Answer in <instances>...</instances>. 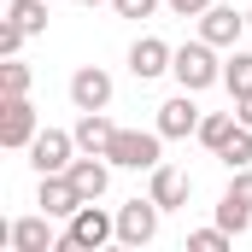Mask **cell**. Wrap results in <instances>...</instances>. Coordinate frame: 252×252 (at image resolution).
<instances>
[{
    "label": "cell",
    "instance_id": "8992f818",
    "mask_svg": "<svg viewBox=\"0 0 252 252\" xmlns=\"http://www.w3.org/2000/svg\"><path fill=\"white\" fill-rule=\"evenodd\" d=\"M158 235V199L147 193V199H129L124 211H118V241L124 247H147Z\"/></svg>",
    "mask_w": 252,
    "mask_h": 252
},
{
    "label": "cell",
    "instance_id": "7c38bea8",
    "mask_svg": "<svg viewBox=\"0 0 252 252\" xmlns=\"http://www.w3.org/2000/svg\"><path fill=\"white\" fill-rule=\"evenodd\" d=\"M158 135H164V141L199 135V106H193V94H188V88H182L176 100H164V106H158Z\"/></svg>",
    "mask_w": 252,
    "mask_h": 252
},
{
    "label": "cell",
    "instance_id": "6da1fadb",
    "mask_svg": "<svg viewBox=\"0 0 252 252\" xmlns=\"http://www.w3.org/2000/svg\"><path fill=\"white\" fill-rule=\"evenodd\" d=\"M170 76H176L188 94H199V88L223 82V59H217V47L199 35V41H182V47H176V59H170Z\"/></svg>",
    "mask_w": 252,
    "mask_h": 252
},
{
    "label": "cell",
    "instance_id": "ba28073f",
    "mask_svg": "<svg viewBox=\"0 0 252 252\" xmlns=\"http://www.w3.org/2000/svg\"><path fill=\"white\" fill-rule=\"evenodd\" d=\"M241 30H247V12H235V6H217V0H211V6L199 12V35H205L211 47H235Z\"/></svg>",
    "mask_w": 252,
    "mask_h": 252
},
{
    "label": "cell",
    "instance_id": "5bb4252c",
    "mask_svg": "<svg viewBox=\"0 0 252 252\" xmlns=\"http://www.w3.org/2000/svg\"><path fill=\"white\" fill-rule=\"evenodd\" d=\"M153 199H158V211H176V205H188V193H193V182L182 176V170H170V164H158L153 170Z\"/></svg>",
    "mask_w": 252,
    "mask_h": 252
},
{
    "label": "cell",
    "instance_id": "484cf974",
    "mask_svg": "<svg viewBox=\"0 0 252 252\" xmlns=\"http://www.w3.org/2000/svg\"><path fill=\"white\" fill-rule=\"evenodd\" d=\"M164 6H170V12H176V18H199V12H205V6H211V0H164Z\"/></svg>",
    "mask_w": 252,
    "mask_h": 252
},
{
    "label": "cell",
    "instance_id": "5b68a950",
    "mask_svg": "<svg viewBox=\"0 0 252 252\" xmlns=\"http://www.w3.org/2000/svg\"><path fill=\"white\" fill-rule=\"evenodd\" d=\"M70 153H76V135H64V129H41V135L30 141V164H35L41 176L70 170Z\"/></svg>",
    "mask_w": 252,
    "mask_h": 252
},
{
    "label": "cell",
    "instance_id": "30bf717a",
    "mask_svg": "<svg viewBox=\"0 0 252 252\" xmlns=\"http://www.w3.org/2000/svg\"><path fill=\"white\" fill-rule=\"evenodd\" d=\"M82 199H100V193L112 188V158L106 153H82V158H70V170H64Z\"/></svg>",
    "mask_w": 252,
    "mask_h": 252
},
{
    "label": "cell",
    "instance_id": "4316f807",
    "mask_svg": "<svg viewBox=\"0 0 252 252\" xmlns=\"http://www.w3.org/2000/svg\"><path fill=\"white\" fill-rule=\"evenodd\" d=\"M235 118H241V124L252 129V94H241V100H235Z\"/></svg>",
    "mask_w": 252,
    "mask_h": 252
},
{
    "label": "cell",
    "instance_id": "603a6c76",
    "mask_svg": "<svg viewBox=\"0 0 252 252\" xmlns=\"http://www.w3.org/2000/svg\"><path fill=\"white\" fill-rule=\"evenodd\" d=\"M188 247L193 252H223V247H229V229H223V223H217V229H193Z\"/></svg>",
    "mask_w": 252,
    "mask_h": 252
},
{
    "label": "cell",
    "instance_id": "7a4b0ae2",
    "mask_svg": "<svg viewBox=\"0 0 252 252\" xmlns=\"http://www.w3.org/2000/svg\"><path fill=\"white\" fill-rule=\"evenodd\" d=\"M106 241H118V217L112 211H100L94 199L70 217V229L59 235V252H100Z\"/></svg>",
    "mask_w": 252,
    "mask_h": 252
},
{
    "label": "cell",
    "instance_id": "277c9868",
    "mask_svg": "<svg viewBox=\"0 0 252 252\" xmlns=\"http://www.w3.org/2000/svg\"><path fill=\"white\" fill-rule=\"evenodd\" d=\"M41 129H35V106H30V94H6V106H0V147H30Z\"/></svg>",
    "mask_w": 252,
    "mask_h": 252
},
{
    "label": "cell",
    "instance_id": "9a60e30c",
    "mask_svg": "<svg viewBox=\"0 0 252 252\" xmlns=\"http://www.w3.org/2000/svg\"><path fill=\"white\" fill-rule=\"evenodd\" d=\"M70 135H76V147H82V153H106L118 129H112V118H106V112H82Z\"/></svg>",
    "mask_w": 252,
    "mask_h": 252
},
{
    "label": "cell",
    "instance_id": "d4e9b609",
    "mask_svg": "<svg viewBox=\"0 0 252 252\" xmlns=\"http://www.w3.org/2000/svg\"><path fill=\"white\" fill-rule=\"evenodd\" d=\"M112 12H118V18H153L158 0H112Z\"/></svg>",
    "mask_w": 252,
    "mask_h": 252
},
{
    "label": "cell",
    "instance_id": "3957f363",
    "mask_svg": "<svg viewBox=\"0 0 252 252\" xmlns=\"http://www.w3.org/2000/svg\"><path fill=\"white\" fill-rule=\"evenodd\" d=\"M158 129H118L112 135V147H106V158L118 164V170H158L164 158H158Z\"/></svg>",
    "mask_w": 252,
    "mask_h": 252
},
{
    "label": "cell",
    "instance_id": "52a82bcc",
    "mask_svg": "<svg viewBox=\"0 0 252 252\" xmlns=\"http://www.w3.org/2000/svg\"><path fill=\"white\" fill-rule=\"evenodd\" d=\"M70 106H76V112H106V106H112V70L82 64V70L70 76Z\"/></svg>",
    "mask_w": 252,
    "mask_h": 252
},
{
    "label": "cell",
    "instance_id": "8fae6325",
    "mask_svg": "<svg viewBox=\"0 0 252 252\" xmlns=\"http://www.w3.org/2000/svg\"><path fill=\"white\" fill-rule=\"evenodd\" d=\"M176 59V47L170 41H158V35H141L135 47H129V70H135V82H153V76H164Z\"/></svg>",
    "mask_w": 252,
    "mask_h": 252
},
{
    "label": "cell",
    "instance_id": "4fadbf2b",
    "mask_svg": "<svg viewBox=\"0 0 252 252\" xmlns=\"http://www.w3.org/2000/svg\"><path fill=\"white\" fill-rule=\"evenodd\" d=\"M6 241H12L18 252H53V247H59V235H53V217H47V211L18 217V223L6 229Z\"/></svg>",
    "mask_w": 252,
    "mask_h": 252
},
{
    "label": "cell",
    "instance_id": "f1b7e54d",
    "mask_svg": "<svg viewBox=\"0 0 252 252\" xmlns=\"http://www.w3.org/2000/svg\"><path fill=\"white\" fill-rule=\"evenodd\" d=\"M247 30H252V12H247Z\"/></svg>",
    "mask_w": 252,
    "mask_h": 252
},
{
    "label": "cell",
    "instance_id": "d6986e66",
    "mask_svg": "<svg viewBox=\"0 0 252 252\" xmlns=\"http://www.w3.org/2000/svg\"><path fill=\"white\" fill-rule=\"evenodd\" d=\"M6 18H18L30 35H41V30H47V0H12V6H6Z\"/></svg>",
    "mask_w": 252,
    "mask_h": 252
},
{
    "label": "cell",
    "instance_id": "7402d4cb",
    "mask_svg": "<svg viewBox=\"0 0 252 252\" xmlns=\"http://www.w3.org/2000/svg\"><path fill=\"white\" fill-rule=\"evenodd\" d=\"M24 41H30V30H24L18 18H0V59H18Z\"/></svg>",
    "mask_w": 252,
    "mask_h": 252
},
{
    "label": "cell",
    "instance_id": "ac0fdd59",
    "mask_svg": "<svg viewBox=\"0 0 252 252\" xmlns=\"http://www.w3.org/2000/svg\"><path fill=\"white\" fill-rule=\"evenodd\" d=\"M217 158H223L229 170H247V164H252V129H247V124H235V135L217 147Z\"/></svg>",
    "mask_w": 252,
    "mask_h": 252
},
{
    "label": "cell",
    "instance_id": "44dd1931",
    "mask_svg": "<svg viewBox=\"0 0 252 252\" xmlns=\"http://www.w3.org/2000/svg\"><path fill=\"white\" fill-rule=\"evenodd\" d=\"M0 94H30V64H24V59H6V64H0Z\"/></svg>",
    "mask_w": 252,
    "mask_h": 252
},
{
    "label": "cell",
    "instance_id": "2e32d148",
    "mask_svg": "<svg viewBox=\"0 0 252 252\" xmlns=\"http://www.w3.org/2000/svg\"><path fill=\"white\" fill-rule=\"evenodd\" d=\"M223 88H229L235 100H241V94H252V53H241V47H235V53L223 59Z\"/></svg>",
    "mask_w": 252,
    "mask_h": 252
},
{
    "label": "cell",
    "instance_id": "cb8c5ba5",
    "mask_svg": "<svg viewBox=\"0 0 252 252\" xmlns=\"http://www.w3.org/2000/svg\"><path fill=\"white\" fill-rule=\"evenodd\" d=\"M223 199H241V205H252V164H247V170H235V182L223 188Z\"/></svg>",
    "mask_w": 252,
    "mask_h": 252
},
{
    "label": "cell",
    "instance_id": "ffe728a7",
    "mask_svg": "<svg viewBox=\"0 0 252 252\" xmlns=\"http://www.w3.org/2000/svg\"><path fill=\"white\" fill-rule=\"evenodd\" d=\"M217 223H223L229 235H247V229H252V205H241V199H223V205H217Z\"/></svg>",
    "mask_w": 252,
    "mask_h": 252
},
{
    "label": "cell",
    "instance_id": "83f0119b",
    "mask_svg": "<svg viewBox=\"0 0 252 252\" xmlns=\"http://www.w3.org/2000/svg\"><path fill=\"white\" fill-rule=\"evenodd\" d=\"M76 6H100V0H76Z\"/></svg>",
    "mask_w": 252,
    "mask_h": 252
},
{
    "label": "cell",
    "instance_id": "e0dca14e",
    "mask_svg": "<svg viewBox=\"0 0 252 252\" xmlns=\"http://www.w3.org/2000/svg\"><path fill=\"white\" fill-rule=\"evenodd\" d=\"M235 124H241L235 112H205V118H199V147H211V153H217V147L235 135Z\"/></svg>",
    "mask_w": 252,
    "mask_h": 252
},
{
    "label": "cell",
    "instance_id": "9c48e42d",
    "mask_svg": "<svg viewBox=\"0 0 252 252\" xmlns=\"http://www.w3.org/2000/svg\"><path fill=\"white\" fill-rule=\"evenodd\" d=\"M35 205H41L47 217H64V223H70V217H76L88 199H82V193H76V182L59 170V176H41V193H35Z\"/></svg>",
    "mask_w": 252,
    "mask_h": 252
}]
</instances>
